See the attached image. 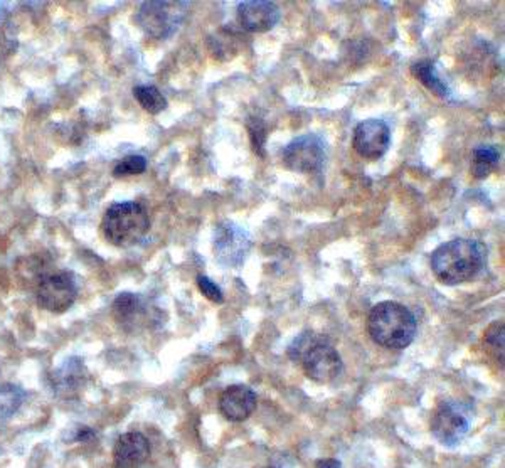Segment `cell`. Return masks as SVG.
I'll return each mask as SVG.
<instances>
[{
	"label": "cell",
	"instance_id": "cell-1",
	"mask_svg": "<svg viewBox=\"0 0 505 468\" xmlns=\"http://www.w3.org/2000/svg\"><path fill=\"white\" fill-rule=\"evenodd\" d=\"M487 261V248L475 239H451L439 245L429 259L431 271L443 285H461L475 279Z\"/></svg>",
	"mask_w": 505,
	"mask_h": 468
},
{
	"label": "cell",
	"instance_id": "cell-2",
	"mask_svg": "<svg viewBox=\"0 0 505 468\" xmlns=\"http://www.w3.org/2000/svg\"><path fill=\"white\" fill-rule=\"evenodd\" d=\"M288 357L298 362L307 378L319 384L337 380L344 371V362L337 349L315 332H302L288 347Z\"/></svg>",
	"mask_w": 505,
	"mask_h": 468
},
{
	"label": "cell",
	"instance_id": "cell-3",
	"mask_svg": "<svg viewBox=\"0 0 505 468\" xmlns=\"http://www.w3.org/2000/svg\"><path fill=\"white\" fill-rule=\"evenodd\" d=\"M367 332L377 346L407 349L415 341L417 319L403 303L381 301L369 313Z\"/></svg>",
	"mask_w": 505,
	"mask_h": 468
},
{
	"label": "cell",
	"instance_id": "cell-4",
	"mask_svg": "<svg viewBox=\"0 0 505 468\" xmlns=\"http://www.w3.org/2000/svg\"><path fill=\"white\" fill-rule=\"evenodd\" d=\"M101 231L110 245L132 248L150 231V216L140 202H115L103 216Z\"/></svg>",
	"mask_w": 505,
	"mask_h": 468
},
{
	"label": "cell",
	"instance_id": "cell-5",
	"mask_svg": "<svg viewBox=\"0 0 505 468\" xmlns=\"http://www.w3.org/2000/svg\"><path fill=\"white\" fill-rule=\"evenodd\" d=\"M187 15V2H143L135 14V21L149 37L165 41L180 29Z\"/></svg>",
	"mask_w": 505,
	"mask_h": 468
},
{
	"label": "cell",
	"instance_id": "cell-6",
	"mask_svg": "<svg viewBox=\"0 0 505 468\" xmlns=\"http://www.w3.org/2000/svg\"><path fill=\"white\" fill-rule=\"evenodd\" d=\"M472 408L465 402H439L438 408L431 416V433L438 440L441 445L455 446L470 432L472 424Z\"/></svg>",
	"mask_w": 505,
	"mask_h": 468
},
{
	"label": "cell",
	"instance_id": "cell-7",
	"mask_svg": "<svg viewBox=\"0 0 505 468\" xmlns=\"http://www.w3.org/2000/svg\"><path fill=\"white\" fill-rule=\"evenodd\" d=\"M37 305L51 313H65L77 299V285L67 271L46 273L37 281Z\"/></svg>",
	"mask_w": 505,
	"mask_h": 468
},
{
	"label": "cell",
	"instance_id": "cell-8",
	"mask_svg": "<svg viewBox=\"0 0 505 468\" xmlns=\"http://www.w3.org/2000/svg\"><path fill=\"white\" fill-rule=\"evenodd\" d=\"M282 157L286 168L300 174H310L317 172L324 166L325 147L317 135H302L283 148Z\"/></svg>",
	"mask_w": 505,
	"mask_h": 468
},
{
	"label": "cell",
	"instance_id": "cell-9",
	"mask_svg": "<svg viewBox=\"0 0 505 468\" xmlns=\"http://www.w3.org/2000/svg\"><path fill=\"white\" fill-rule=\"evenodd\" d=\"M252 249L250 234L238 224L224 221L216 228L214 251L218 261L230 268H238L244 263Z\"/></svg>",
	"mask_w": 505,
	"mask_h": 468
},
{
	"label": "cell",
	"instance_id": "cell-10",
	"mask_svg": "<svg viewBox=\"0 0 505 468\" xmlns=\"http://www.w3.org/2000/svg\"><path fill=\"white\" fill-rule=\"evenodd\" d=\"M391 144V132L387 123L377 118L361 122L354 130L352 146L364 158L377 160L385 156Z\"/></svg>",
	"mask_w": 505,
	"mask_h": 468
},
{
	"label": "cell",
	"instance_id": "cell-11",
	"mask_svg": "<svg viewBox=\"0 0 505 468\" xmlns=\"http://www.w3.org/2000/svg\"><path fill=\"white\" fill-rule=\"evenodd\" d=\"M280 7L270 0H250L238 5V21L248 33H268L280 23Z\"/></svg>",
	"mask_w": 505,
	"mask_h": 468
},
{
	"label": "cell",
	"instance_id": "cell-12",
	"mask_svg": "<svg viewBox=\"0 0 505 468\" xmlns=\"http://www.w3.org/2000/svg\"><path fill=\"white\" fill-rule=\"evenodd\" d=\"M111 313L121 329H125L129 332L147 327L152 319L149 303L140 295L130 293V291L120 293L113 300Z\"/></svg>",
	"mask_w": 505,
	"mask_h": 468
},
{
	"label": "cell",
	"instance_id": "cell-13",
	"mask_svg": "<svg viewBox=\"0 0 505 468\" xmlns=\"http://www.w3.org/2000/svg\"><path fill=\"white\" fill-rule=\"evenodd\" d=\"M256 392L244 386L234 384L222 391L220 396V412L231 423H242L252 416L256 408Z\"/></svg>",
	"mask_w": 505,
	"mask_h": 468
},
{
	"label": "cell",
	"instance_id": "cell-14",
	"mask_svg": "<svg viewBox=\"0 0 505 468\" xmlns=\"http://www.w3.org/2000/svg\"><path fill=\"white\" fill-rule=\"evenodd\" d=\"M150 457V443L139 432L121 435L113 446V462L117 468H139Z\"/></svg>",
	"mask_w": 505,
	"mask_h": 468
},
{
	"label": "cell",
	"instance_id": "cell-15",
	"mask_svg": "<svg viewBox=\"0 0 505 468\" xmlns=\"http://www.w3.org/2000/svg\"><path fill=\"white\" fill-rule=\"evenodd\" d=\"M209 49L218 61H230L240 53V36L230 29H220L209 37Z\"/></svg>",
	"mask_w": 505,
	"mask_h": 468
},
{
	"label": "cell",
	"instance_id": "cell-16",
	"mask_svg": "<svg viewBox=\"0 0 505 468\" xmlns=\"http://www.w3.org/2000/svg\"><path fill=\"white\" fill-rule=\"evenodd\" d=\"M500 162V150L495 146H479L472 154V176L479 180L487 178Z\"/></svg>",
	"mask_w": 505,
	"mask_h": 468
},
{
	"label": "cell",
	"instance_id": "cell-17",
	"mask_svg": "<svg viewBox=\"0 0 505 468\" xmlns=\"http://www.w3.org/2000/svg\"><path fill=\"white\" fill-rule=\"evenodd\" d=\"M411 73L419 79L429 91L438 95L439 98H448L450 97V88L447 83L439 78L437 73V66L433 61H419L411 67Z\"/></svg>",
	"mask_w": 505,
	"mask_h": 468
},
{
	"label": "cell",
	"instance_id": "cell-18",
	"mask_svg": "<svg viewBox=\"0 0 505 468\" xmlns=\"http://www.w3.org/2000/svg\"><path fill=\"white\" fill-rule=\"evenodd\" d=\"M133 97L139 101L145 112L150 115H159L167 108V98L162 95V91L155 88L152 85H140L133 88Z\"/></svg>",
	"mask_w": 505,
	"mask_h": 468
},
{
	"label": "cell",
	"instance_id": "cell-19",
	"mask_svg": "<svg viewBox=\"0 0 505 468\" xmlns=\"http://www.w3.org/2000/svg\"><path fill=\"white\" fill-rule=\"evenodd\" d=\"M24 396V391L15 384H0V418H9L14 412H17L23 404Z\"/></svg>",
	"mask_w": 505,
	"mask_h": 468
},
{
	"label": "cell",
	"instance_id": "cell-20",
	"mask_svg": "<svg viewBox=\"0 0 505 468\" xmlns=\"http://www.w3.org/2000/svg\"><path fill=\"white\" fill-rule=\"evenodd\" d=\"M485 346L500 366H504L505 332L504 322H494L485 332Z\"/></svg>",
	"mask_w": 505,
	"mask_h": 468
},
{
	"label": "cell",
	"instance_id": "cell-21",
	"mask_svg": "<svg viewBox=\"0 0 505 468\" xmlns=\"http://www.w3.org/2000/svg\"><path fill=\"white\" fill-rule=\"evenodd\" d=\"M147 158L143 156H127L121 158L120 162L113 168L115 178H129V176H139L147 170Z\"/></svg>",
	"mask_w": 505,
	"mask_h": 468
},
{
	"label": "cell",
	"instance_id": "cell-22",
	"mask_svg": "<svg viewBox=\"0 0 505 468\" xmlns=\"http://www.w3.org/2000/svg\"><path fill=\"white\" fill-rule=\"evenodd\" d=\"M248 132H250V138H252V150L254 154H258L260 157H264V144H266V137H268V130H266V125H264L262 118L258 117H250L248 118Z\"/></svg>",
	"mask_w": 505,
	"mask_h": 468
},
{
	"label": "cell",
	"instance_id": "cell-23",
	"mask_svg": "<svg viewBox=\"0 0 505 468\" xmlns=\"http://www.w3.org/2000/svg\"><path fill=\"white\" fill-rule=\"evenodd\" d=\"M199 290L202 291V295L214 303H222L224 301V295L220 287L212 281V280L204 277V275H199L198 277Z\"/></svg>",
	"mask_w": 505,
	"mask_h": 468
},
{
	"label": "cell",
	"instance_id": "cell-24",
	"mask_svg": "<svg viewBox=\"0 0 505 468\" xmlns=\"http://www.w3.org/2000/svg\"><path fill=\"white\" fill-rule=\"evenodd\" d=\"M341 462L334 458H324L315 463V468H341Z\"/></svg>",
	"mask_w": 505,
	"mask_h": 468
},
{
	"label": "cell",
	"instance_id": "cell-25",
	"mask_svg": "<svg viewBox=\"0 0 505 468\" xmlns=\"http://www.w3.org/2000/svg\"><path fill=\"white\" fill-rule=\"evenodd\" d=\"M93 436H95V433H93L89 428H83V430H79V433H77V440H79V442H87V440L93 438Z\"/></svg>",
	"mask_w": 505,
	"mask_h": 468
},
{
	"label": "cell",
	"instance_id": "cell-26",
	"mask_svg": "<svg viewBox=\"0 0 505 468\" xmlns=\"http://www.w3.org/2000/svg\"><path fill=\"white\" fill-rule=\"evenodd\" d=\"M266 468H275V467H266Z\"/></svg>",
	"mask_w": 505,
	"mask_h": 468
}]
</instances>
